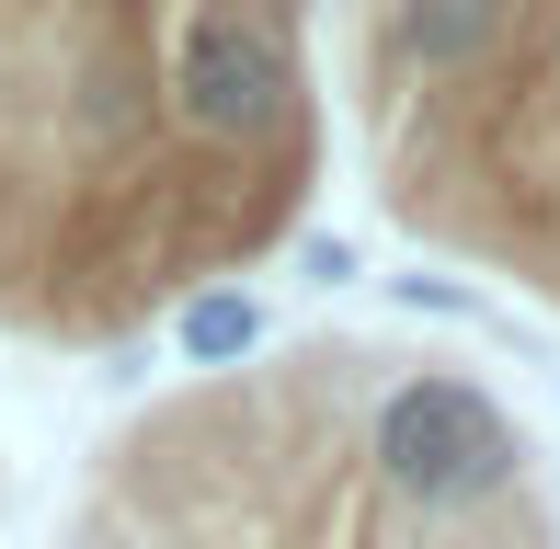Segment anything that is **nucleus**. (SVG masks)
Listing matches in <instances>:
<instances>
[{
    "label": "nucleus",
    "instance_id": "f03ea898",
    "mask_svg": "<svg viewBox=\"0 0 560 549\" xmlns=\"http://www.w3.org/2000/svg\"><path fill=\"white\" fill-rule=\"evenodd\" d=\"M298 81L275 58V35L241 12V0H195L184 35H172V115H184L207 149H264L287 127Z\"/></svg>",
    "mask_w": 560,
    "mask_h": 549
},
{
    "label": "nucleus",
    "instance_id": "7ed1b4c3",
    "mask_svg": "<svg viewBox=\"0 0 560 549\" xmlns=\"http://www.w3.org/2000/svg\"><path fill=\"white\" fill-rule=\"evenodd\" d=\"M492 46H503V0H400V58L435 81H469Z\"/></svg>",
    "mask_w": 560,
    "mask_h": 549
},
{
    "label": "nucleus",
    "instance_id": "f257e3e1",
    "mask_svg": "<svg viewBox=\"0 0 560 549\" xmlns=\"http://www.w3.org/2000/svg\"><path fill=\"white\" fill-rule=\"evenodd\" d=\"M366 458H377V481L412 515H469V504H503V492L526 481L515 412L480 378H457V366H412V378L366 412Z\"/></svg>",
    "mask_w": 560,
    "mask_h": 549
},
{
    "label": "nucleus",
    "instance_id": "39448f33",
    "mask_svg": "<svg viewBox=\"0 0 560 549\" xmlns=\"http://www.w3.org/2000/svg\"><path fill=\"white\" fill-rule=\"evenodd\" d=\"M298 274H310V287H354V253L332 230H310V241H298Z\"/></svg>",
    "mask_w": 560,
    "mask_h": 549
},
{
    "label": "nucleus",
    "instance_id": "20e7f679",
    "mask_svg": "<svg viewBox=\"0 0 560 549\" xmlns=\"http://www.w3.org/2000/svg\"><path fill=\"white\" fill-rule=\"evenodd\" d=\"M264 297L252 287H195L184 309H172V355L184 366H241V355H264Z\"/></svg>",
    "mask_w": 560,
    "mask_h": 549
}]
</instances>
